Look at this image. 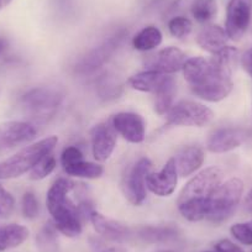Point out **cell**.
Segmentation results:
<instances>
[{"label": "cell", "mask_w": 252, "mask_h": 252, "mask_svg": "<svg viewBox=\"0 0 252 252\" xmlns=\"http://www.w3.org/2000/svg\"><path fill=\"white\" fill-rule=\"evenodd\" d=\"M162 42V33L155 26H147L142 29L132 40L134 48L139 51H151L158 47Z\"/></svg>", "instance_id": "obj_24"}, {"label": "cell", "mask_w": 252, "mask_h": 252, "mask_svg": "<svg viewBox=\"0 0 252 252\" xmlns=\"http://www.w3.org/2000/svg\"><path fill=\"white\" fill-rule=\"evenodd\" d=\"M111 125L126 141L140 144L145 140L146 125L144 119L135 113H119L114 115Z\"/></svg>", "instance_id": "obj_14"}, {"label": "cell", "mask_w": 252, "mask_h": 252, "mask_svg": "<svg viewBox=\"0 0 252 252\" xmlns=\"http://www.w3.org/2000/svg\"><path fill=\"white\" fill-rule=\"evenodd\" d=\"M190 11L198 23H209L218 14L217 0H194L190 6Z\"/></svg>", "instance_id": "obj_25"}, {"label": "cell", "mask_w": 252, "mask_h": 252, "mask_svg": "<svg viewBox=\"0 0 252 252\" xmlns=\"http://www.w3.org/2000/svg\"><path fill=\"white\" fill-rule=\"evenodd\" d=\"M156 252H172V251H156Z\"/></svg>", "instance_id": "obj_41"}, {"label": "cell", "mask_w": 252, "mask_h": 252, "mask_svg": "<svg viewBox=\"0 0 252 252\" xmlns=\"http://www.w3.org/2000/svg\"><path fill=\"white\" fill-rule=\"evenodd\" d=\"M56 226L55 224H48L43 227L37 236V244L43 251H52L56 247Z\"/></svg>", "instance_id": "obj_29"}, {"label": "cell", "mask_w": 252, "mask_h": 252, "mask_svg": "<svg viewBox=\"0 0 252 252\" xmlns=\"http://www.w3.org/2000/svg\"><path fill=\"white\" fill-rule=\"evenodd\" d=\"M152 172V163L149 158H140L132 164L123 178V192L131 204L141 205L146 199V177Z\"/></svg>", "instance_id": "obj_9"}, {"label": "cell", "mask_w": 252, "mask_h": 252, "mask_svg": "<svg viewBox=\"0 0 252 252\" xmlns=\"http://www.w3.org/2000/svg\"><path fill=\"white\" fill-rule=\"evenodd\" d=\"M177 93V84L172 77H167L163 83L158 87L155 94V110L158 115H164L173 106L174 96Z\"/></svg>", "instance_id": "obj_21"}, {"label": "cell", "mask_w": 252, "mask_h": 252, "mask_svg": "<svg viewBox=\"0 0 252 252\" xmlns=\"http://www.w3.org/2000/svg\"><path fill=\"white\" fill-rule=\"evenodd\" d=\"M56 162L55 156H52L51 154L46 155L43 158H41L40 161L37 162L35 167L31 169L30 172V178L32 181H41V179L46 178L47 176H50L53 172V169L56 168Z\"/></svg>", "instance_id": "obj_27"}, {"label": "cell", "mask_w": 252, "mask_h": 252, "mask_svg": "<svg viewBox=\"0 0 252 252\" xmlns=\"http://www.w3.org/2000/svg\"><path fill=\"white\" fill-rule=\"evenodd\" d=\"M230 232L241 244L252 245V224L237 222L230 227Z\"/></svg>", "instance_id": "obj_31"}, {"label": "cell", "mask_w": 252, "mask_h": 252, "mask_svg": "<svg viewBox=\"0 0 252 252\" xmlns=\"http://www.w3.org/2000/svg\"><path fill=\"white\" fill-rule=\"evenodd\" d=\"M92 151L96 161L104 162L113 155L116 146V130L111 124H98L91 130Z\"/></svg>", "instance_id": "obj_12"}, {"label": "cell", "mask_w": 252, "mask_h": 252, "mask_svg": "<svg viewBox=\"0 0 252 252\" xmlns=\"http://www.w3.org/2000/svg\"><path fill=\"white\" fill-rule=\"evenodd\" d=\"M236 57L237 50L231 46H226L219 52L214 53L209 60L212 72L197 86L190 87L193 93L203 100L212 103L226 98L234 88L231 76Z\"/></svg>", "instance_id": "obj_2"}, {"label": "cell", "mask_w": 252, "mask_h": 252, "mask_svg": "<svg viewBox=\"0 0 252 252\" xmlns=\"http://www.w3.org/2000/svg\"><path fill=\"white\" fill-rule=\"evenodd\" d=\"M126 35H127L126 30H119L114 32L106 40H104L100 45L87 52L76 63L74 71L79 74H88L103 67L113 57V55L116 52Z\"/></svg>", "instance_id": "obj_8"}, {"label": "cell", "mask_w": 252, "mask_h": 252, "mask_svg": "<svg viewBox=\"0 0 252 252\" xmlns=\"http://www.w3.org/2000/svg\"><path fill=\"white\" fill-rule=\"evenodd\" d=\"M64 171H66V173L69 174V176L88 179L99 178V177L104 173L103 166L86 161L77 162V163L64 168Z\"/></svg>", "instance_id": "obj_26"}, {"label": "cell", "mask_w": 252, "mask_h": 252, "mask_svg": "<svg viewBox=\"0 0 252 252\" xmlns=\"http://www.w3.org/2000/svg\"><path fill=\"white\" fill-rule=\"evenodd\" d=\"M36 129L25 121H6L0 124V154L35 139Z\"/></svg>", "instance_id": "obj_11"}, {"label": "cell", "mask_w": 252, "mask_h": 252, "mask_svg": "<svg viewBox=\"0 0 252 252\" xmlns=\"http://www.w3.org/2000/svg\"><path fill=\"white\" fill-rule=\"evenodd\" d=\"M205 252H213V251H205Z\"/></svg>", "instance_id": "obj_42"}, {"label": "cell", "mask_w": 252, "mask_h": 252, "mask_svg": "<svg viewBox=\"0 0 252 252\" xmlns=\"http://www.w3.org/2000/svg\"><path fill=\"white\" fill-rule=\"evenodd\" d=\"M215 250L217 252H244L240 249L237 245L231 242L230 240H220L217 245H215Z\"/></svg>", "instance_id": "obj_35"}, {"label": "cell", "mask_w": 252, "mask_h": 252, "mask_svg": "<svg viewBox=\"0 0 252 252\" xmlns=\"http://www.w3.org/2000/svg\"><path fill=\"white\" fill-rule=\"evenodd\" d=\"M168 126H197L202 127L214 118V113L208 106L192 100H182L174 104L166 114Z\"/></svg>", "instance_id": "obj_7"}, {"label": "cell", "mask_w": 252, "mask_h": 252, "mask_svg": "<svg viewBox=\"0 0 252 252\" xmlns=\"http://www.w3.org/2000/svg\"><path fill=\"white\" fill-rule=\"evenodd\" d=\"M166 78V74L161 73V72L147 69V71L132 76L129 79V86L135 91L147 92V93L154 92L155 93Z\"/></svg>", "instance_id": "obj_22"}, {"label": "cell", "mask_w": 252, "mask_h": 252, "mask_svg": "<svg viewBox=\"0 0 252 252\" xmlns=\"http://www.w3.org/2000/svg\"><path fill=\"white\" fill-rule=\"evenodd\" d=\"M79 161H83V154L76 146L67 147L61 155V163H62L63 168H67V167L72 166Z\"/></svg>", "instance_id": "obj_34"}, {"label": "cell", "mask_w": 252, "mask_h": 252, "mask_svg": "<svg viewBox=\"0 0 252 252\" xmlns=\"http://www.w3.org/2000/svg\"><path fill=\"white\" fill-rule=\"evenodd\" d=\"M76 184L67 178H58L47 192V208L52 215L56 229L68 237H77L82 232V220L78 205L69 199L68 194Z\"/></svg>", "instance_id": "obj_3"}, {"label": "cell", "mask_w": 252, "mask_h": 252, "mask_svg": "<svg viewBox=\"0 0 252 252\" xmlns=\"http://www.w3.org/2000/svg\"><path fill=\"white\" fill-rule=\"evenodd\" d=\"M121 93V87L115 79L111 77L105 76L101 79L100 84H99V94L101 98L104 99H114L118 98L119 94Z\"/></svg>", "instance_id": "obj_30"}, {"label": "cell", "mask_w": 252, "mask_h": 252, "mask_svg": "<svg viewBox=\"0 0 252 252\" xmlns=\"http://www.w3.org/2000/svg\"><path fill=\"white\" fill-rule=\"evenodd\" d=\"M227 40H229V36L226 31L219 25L205 26L197 36L198 45L210 53H217L218 51L224 48Z\"/></svg>", "instance_id": "obj_19"}, {"label": "cell", "mask_w": 252, "mask_h": 252, "mask_svg": "<svg viewBox=\"0 0 252 252\" xmlns=\"http://www.w3.org/2000/svg\"><path fill=\"white\" fill-rule=\"evenodd\" d=\"M100 252H126L124 249H120V247H110V249H105Z\"/></svg>", "instance_id": "obj_39"}, {"label": "cell", "mask_w": 252, "mask_h": 252, "mask_svg": "<svg viewBox=\"0 0 252 252\" xmlns=\"http://www.w3.org/2000/svg\"><path fill=\"white\" fill-rule=\"evenodd\" d=\"M15 208V199L13 195L0 184V217L8 218Z\"/></svg>", "instance_id": "obj_33"}, {"label": "cell", "mask_w": 252, "mask_h": 252, "mask_svg": "<svg viewBox=\"0 0 252 252\" xmlns=\"http://www.w3.org/2000/svg\"><path fill=\"white\" fill-rule=\"evenodd\" d=\"M247 131L240 127H221L210 135L207 147L213 154H224L241 146L247 139Z\"/></svg>", "instance_id": "obj_16"}, {"label": "cell", "mask_w": 252, "mask_h": 252, "mask_svg": "<svg viewBox=\"0 0 252 252\" xmlns=\"http://www.w3.org/2000/svg\"><path fill=\"white\" fill-rule=\"evenodd\" d=\"M222 172L217 167H209L193 177L182 189L177 205L181 214L189 221L205 219L209 199L215 189L221 184Z\"/></svg>", "instance_id": "obj_1"}, {"label": "cell", "mask_w": 252, "mask_h": 252, "mask_svg": "<svg viewBox=\"0 0 252 252\" xmlns=\"http://www.w3.org/2000/svg\"><path fill=\"white\" fill-rule=\"evenodd\" d=\"M187 58L186 55L177 47H167L145 60V66L151 71L161 72L163 74L174 73L183 68Z\"/></svg>", "instance_id": "obj_15"}, {"label": "cell", "mask_w": 252, "mask_h": 252, "mask_svg": "<svg viewBox=\"0 0 252 252\" xmlns=\"http://www.w3.org/2000/svg\"><path fill=\"white\" fill-rule=\"evenodd\" d=\"M205 154L202 147L188 146L182 149L174 157L177 173L181 177H188L202 167Z\"/></svg>", "instance_id": "obj_18"}, {"label": "cell", "mask_w": 252, "mask_h": 252, "mask_svg": "<svg viewBox=\"0 0 252 252\" xmlns=\"http://www.w3.org/2000/svg\"><path fill=\"white\" fill-rule=\"evenodd\" d=\"M244 193V183L240 178H231L221 183L209 199L207 219L214 224L226 221L237 209Z\"/></svg>", "instance_id": "obj_5"}, {"label": "cell", "mask_w": 252, "mask_h": 252, "mask_svg": "<svg viewBox=\"0 0 252 252\" xmlns=\"http://www.w3.org/2000/svg\"><path fill=\"white\" fill-rule=\"evenodd\" d=\"M29 237L28 227L19 224H10L0 227V251L20 246Z\"/></svg>", "instance_id": "obj_23"}, {"label": "cell", "mask_w": 252, "mask_h": 252, "mask_svg": "<svg viewBox=\"0 0 252 252\" xmlns=\"http://www.w3.org/2000/svg\"><path fill=\"white\" fill-rule=\"evenodd\" d=\"M193 24L188 18L184 16H176V18L171 19L168 23V30L172 36L177 38L187 37L189 33L192 32Z\"/></svg>", "instance_id": "obj_28"}, {"label": "cell", "mask_w": 252, "mask_h": 252, "mask_svg": "<svg viewBox=\"0 0 252 252\" xmlns=\"http://www.w3.org/2000/svg\"><path fill=\"white\" fill-rule=\"evenodd\" d=\"M252 0H229L225 31L230 40L240 41L251 23Z\"/></svg>", "instance_id": "obj_10"}, {"label": "cell", "mask_w": 252, "mask_h": 252, "mask_svg": "<svg viewBox=\"0 0 252 252\" xmlns=\"http://www.w3.org/2000/svg\"><path fill=\"white\" fill-rule=\"evenodd\" d=\"M241 64L242 67H244L245 71L252 77V48H250L249 51H246V52L242 55Z\"/></svg>", "instance_id": "obj_36"}, {"label": "cell", "mask_w": 252, "mask_h": 252, "mask_svg": "<svg viewBox=\"0 0 252 252\" xmlns=\"http://www.w3.org/2000/svg\"><path fill=\"white\" fill-rule=\"evenodd\" d=\"M245 205H246V209L249 210L250 213H252V188L249 192V194H247L246 200H245Z\"/></svg>", "instance_id": "obj_38"}, {"label": "cell", "mask_w": 252, "mask_h": 252, "mask_svg": "<svg viewBox=\"0 0 252 252\" xmlns=\"http://www.w3.org/2000/svg\"><path fill=\"white\" fill-rule=\"evenodd\" d=\"M21 209H23V215L26 219H35L40 212L38 202L36 199V195L32 192H26L23 197V203H21Z\"/></svg>", "instance_id": "obj_32"}, {"label": "cell", "mask_w": 252, "mask_h": 252, "mask_svg": "<svg viewBox=\"0 0 252 252\" xmlns=\"http://www.w3.org/2000/svg\"><path fill=\"white\" fill-rule=\"evenodd\" d=\"M63 98L64 94L60 89L52 87H40L24 94L21 104L32 118L47 120L56 113Z\"/></svg>", "instance_id": "obj_6"}, {"label": "cell", "mask_w": 252, "mask_h": 252, "mask_svg": "<svg viewBox=\"0 0 252 252\" xmlns=\"http://www.w3.org/2000/svg\"><path fill=\"white\" fill-rule=\"evenodd\" d=\"M9 47V41L5 37H0V56L3 55Z\"/></svg>", "instance_id": "obj_37"}, {"label": "cell", "mask_w": 252, "mask_h": 252, "mask_svg": "<svg viewBox=\"0 0 252 252\" xmlns=\"http://www.w3.org/2000/svg\"><path fill=\"white\" fill-rule=\"evenodd\" d=\"M91 222L93 224L94 229L98 232L100 236L104 239L110 240V241H126L131 237V230L126 225L121 224V222L116 221V220L109 219V218L104 217L100 213L94 210L91 214Z\"/></svg>", "instance_id": "obj_17"}, {"label": "cell", "mask_w": 252, "mask_h": 252, "mask_svg": "<svg viewBox=\"0 0 252 252\" xmlns=\"http://www.w3.org/2000/svg\"><path fill=\"white\" fill-rule=\"evenodd\" d=\"M178 182L174 158L167 161L159 172H150L146 177V187L158 197H168L176 189Z\"/></svg>", "instance_id": "obj_13"}, {"label": "cell", "mask_w": 252, "mask_h": 252, "mask_svg": "<svg viewBox=\"0 0 252 252\" xmlns=\"http://www.w3.org/2000/svg\"><path fill=\"white\" fill-rule=\"evenodd\" d=\"M137 236L146 242H171L179 236V230L168 225H150L137 229Z\"/></svg>", "instance_id": "obj_20"}, {"label": "cell", "mask_w": 252, "mask_h": 252, "mask_svg": "<svg viewBox=\"0 0 252 252\" xmlns=\"http://www.w3.org/2000/svg\"><path fill=\"white\" fill-rule=\"evenodd\" d=\"M57 142V136H48L24 147L18 154L0 162V179L18 178L31 171L41 158L52 152Z\"/></svg>", "instance_id": "obj_4"}, {"label": "cell", "mask_w": 252, "mask_h": 252, "mask_svg": "<svg viewBox=\"0 0 252 252\" xmlns=\"http://www.w3.org/2000/svg\"><path fill=\"white\" fill-rule=\"evenodd\" d=\"M10 3L11 0H0V10H3L4 8H6Z\"/></svg>", "instance_id": "obj_40"}]
</instances>
